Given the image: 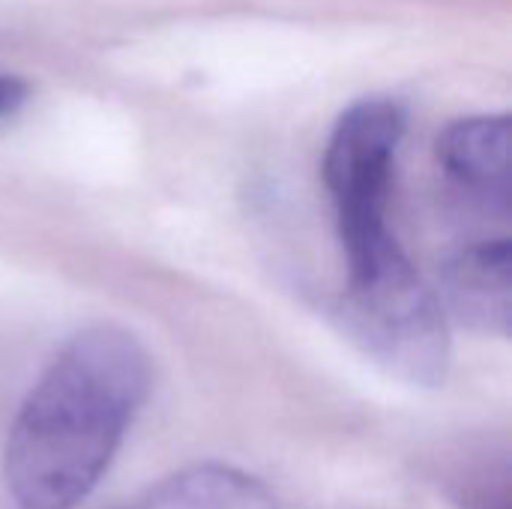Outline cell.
<instances>
[{"label":"cell","mask_w":512,"mask_h":509,"mask_svg":"<svg viewBox=\"0 0 512 509\" xmlns=\"http://www.w3.org/2000/svg\"><path fill=\"white\" fill-rule=\"evenodd\" d=\"M153 387L141 339L117 324L72 333L27 390L3 447L15 509H78L108 474Z\"/></svg>","instance_id":"cell-1"},{"label":"cell","mask_w":512,"mask_h":509,"mask_svg":"<svg viewBox=\"0 0 512 509\" xmlns=\"http://www.w3.org/2000/svg\"><path fill=\"white\" fill-rule=\"evenodd\" d=\"M438 300L450 324L507 339L512 324L510 237L483 240L453 255L441 273Z\"/></svg>","instance_id":"cell-4"},{"label":"cell","mask_w":512,"mask_h":509,"mask_svg":"<svg viewBox=\"0 0 512 509\" xmlns=\"http://www.w3.org/2000/svg\"><path fill=\"white\" fill-rule=\"evenodd\" d=\"M405 129L408 117L396 99L366 96L330 132L321 171L336 207L348 273H363L402 249L387 216Z\"/></svg>","instance_id":"cell-3"},{"label":"cell","mask_w":512,"mask_h":509,"mask_svg":"<svg viewBox=\"0 0 512 509\" xmlns=\"http://www.w3.org/2000/svg\"><path fill=\"white\" fill-rule=\"evenodd\" d=\"M30 96V84L12 72H0V120L3 117H12L24 108Z\"/></svg>","instance_id":"cell-7"},{"label":"cell","mask_w":512,"mask_h":509,"mask_svg":"<svg viewBox=\"0 0 512 509\" xmlns=\"http://www.w3.org/2000/svg\"><path fill=\"white\" fill-rule=\"evenodd\" d=\"M330 318L384 375L423 390L447 381L450 318L405 249L363 273H348Z\"/></svg>","instance_id":"cell-2"},{"label":"cell","mask_w":512,"mask_h":509,"mask_svg":"<svg viewBox=\"0 0 512 509\" xmlns=\"http://www.w3.org/2000/svg\"><path fill=\"white\" fill-rule=\"evenodd\" d=\"M120 509H279V504L255 474L207 462L174 471Z\"/></svg>","instance_id":"cell-6"},{"label":"cell","mask_w":512,"mask_h":509,"mask_svg":"<svg viewBox=\"0 0 512 509\" xmlns=\"http://www.w3.org/2000/svg\"><path fill=\"white\" fill-rule=\"evenodd\" d=\"M510 147V114L462 117L438 135V162L471 201L507 219Z\"/></svg>","instance_id":"cell-5"}]
</instances>
